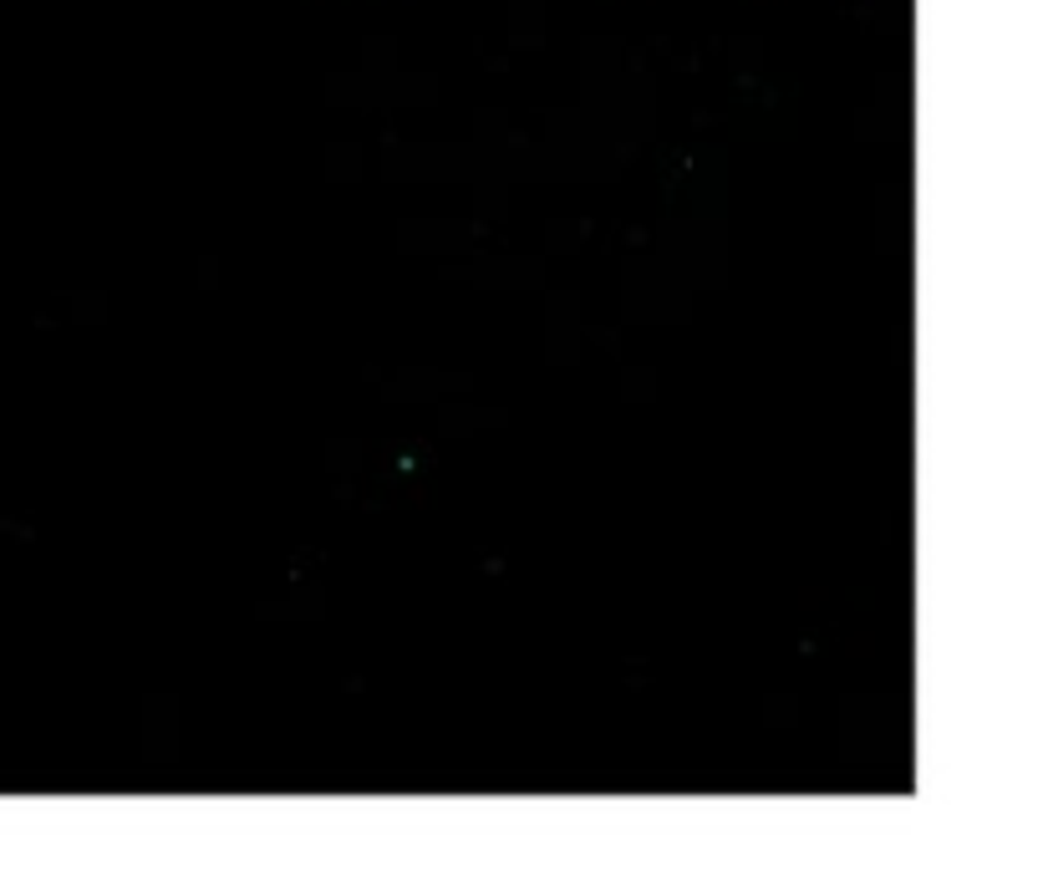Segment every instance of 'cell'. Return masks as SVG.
I'll list each match as a JSON object with an SVG mask.
<instances>
[]
</instances>
